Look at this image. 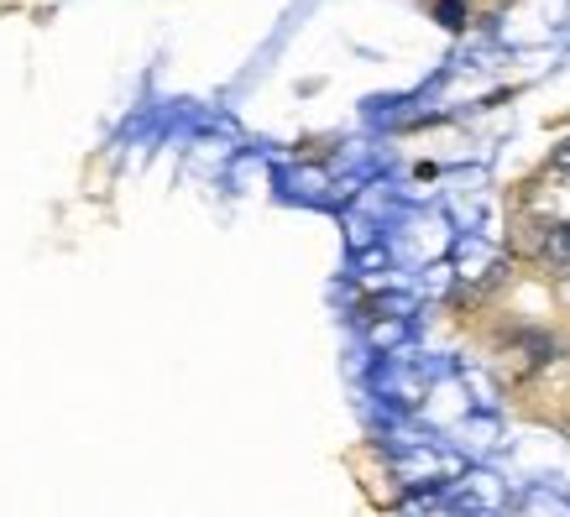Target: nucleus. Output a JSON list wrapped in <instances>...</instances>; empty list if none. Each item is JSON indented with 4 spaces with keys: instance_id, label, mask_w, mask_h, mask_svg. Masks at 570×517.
Here are the masks:
<instances>
[{
    "instance_id": "f03ea898",
    "label": "nucleus",
    "mask_w": 570,
    "mask_h": 517,
    "mask_svg": "<svg viewBox=\"0 0 570 517\" xmlns=\"http://www.w3.org/2000/svg\"><path fill=\"white\" fill-rule=\"evenodd\" d=\"M434 17L445 21V27H466V6L461 0H434Z\"/></svg>"
},
{
    "instance_id": "7ed1b4c3",
    "label": "nucleus",
    "mask_w": 570,
    "mask_h": 517,
    "mask_svg": "<svg viewBox=\"0 0 570 517\" xmlns=\"http://www.w3.org/2000/svg\"><path fill=\"white\" fill-rule=\"evenodd\" d=\"M550 168H554V172H566V178H570V137H566V141H560V147H554V152H550Z\"/></svg>"
},
{
    "instance_id": "f257e3e1",
    "label": "nucleus",
    "mask_w": 570,
    "mask_h": 517,
    "mask_svg": "<svg viewBox=\"0 0 570 517\" xmlns=\"http://www.w3.org/2000/svg\"><path fill=\"white\" fill-rule=\"evenodd\" d=\"M539 257L550 261L554 272H570V225H550V236L539 246Z\"/></svg>"
}]
</instances>
